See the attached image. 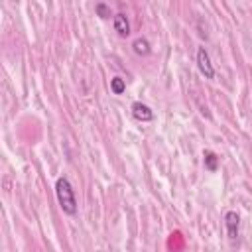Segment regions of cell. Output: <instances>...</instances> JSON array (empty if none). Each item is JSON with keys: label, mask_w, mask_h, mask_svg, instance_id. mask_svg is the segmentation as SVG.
<instances>
[{"label": "cell", "mask_w": 252, "mask_h": 252, "mask_svg": "<svg viewBox=\"0 0 252 252\" xmlns=\"http://www.w3.org/2000/svg\"><path fill=\"white\" fill-rule=\"evenodd\" d=\"M55 195H57V203L63 209L65 215H75L77 213V197H75V189L71 187L67 177H59L55 181Z\"/></svg>", "instance_id": "obj_1"}, {"label": "cell", "mask_w": 252, "mask_h": 252, "mask_svg": "<svg viewBox=\"0 0 252 252\" xmlns=\"http://www.w3.org/2000/svg\"><path fill=\"white\" fill-rule=\"evenodd\" d=\"M197 67H199L201 75H205V79H213L215 77V69H213L211 57H209V53H207L205 47H199L197 49Z\"/></svg>", "instance_id": "obj_2"}, {"label": "cell", "mask_w": 252, "mask_h": 252, "mask_svg": "<svg viewBox=\"0 0 252 252\" xmlns=\"http://www.w3.org/2000/svg\"><path fill=\"white\" fill-rule=\"evenodd\" d=\"M224 226H226V230H228V236H230V240H234V238L238 236L240 217H238L234 211H228V213L224 215Z\"/></svg>", "instance_id": "obj_3"}, {"label": "cell", "mask_w": 252, "mask_h": 252, "mask_svg": "<svg viewBox=\"0 0 252 252\" xmlns=\"http://www.w3.org/2000/svg\"><path fill=\"white\" fill-rule=\"evenodd\" d=\"M132 116H134L136 120H140V122H150V120L154 118V112H152V108L146 106L144 102H134V104H132Z\"/></svg>", "instance_id": "obj_4"}, {"label": "cell", "mask_w": 252, "mask_h": 252, "mask_svg": "<svg viewBox=\"0 0 252 252\" xmlns=\"http://www.w3.org/2000/svg\"><path fill=\"white\" fill-rule=\"evenodd\" d=\"M112 24H114V30L118 32V35H128L130 33V24H128V18L126 14H114L112 18Z\"/></svg>", "instance_id": "obj_5"}, {"label": "cell", "mask_w": 252, "mask_h": 252, "mask_svg": "<svg viewBox=\"0 0 252 252\" xmlns=\"http://www.w3.org/2000/svg\"><path fill=\"white\" fill-rule=\"evenodd\" d=\"M132 49H134L136 55H148L150 53V43L144 37H136L134 43H132Z\"/></svg>", "instance_id": "obj_6"}, {"label": "cell", "mask_w": 252, "mask_h": 252, "mask_svg": "<svg viewBox=\"0 0 252 252\" xmlns=\"http://www.w3.org/2000/svg\"><path fill=\"white\" fill-rule=\"evenodd\" d=\"M203 158H205V167H207L209 171H217V167H219V158H217V154L205 152Z\"/></svg>", "instance_id": "obj_7"}, {"label": "cell", "mask_w": 252, "mask_h": 252, "mask_svg": "<svg viewBox=\"0 0 252 252\" xmlns=\"http://www.w3.org/2000/svg\"><path fill=\"white\" fill-rule=\"evenodd\" d=\"M124 89H126V83H124L122 77H112V79H110V91H112L114 94H122Z\"/></svg>", "instance_id": "obj_8"}, {"label": "cell", "mask_w": 252, "mask_h": 252, "mask_svg": "<svg viewBox=\"0 0 252 252\" xmlns=\"http://www.w3.org/2000/svg\"><path fill=\"white\" fill-rule=\"evenodd\" d=\"M94 10H96V16H100V18H110V16H112L110 6H106L104 2H98V4L94 6ZM112 18H114V16H112Z\"/></svg>", "instance_id": "obj_9"}]
</instances>
